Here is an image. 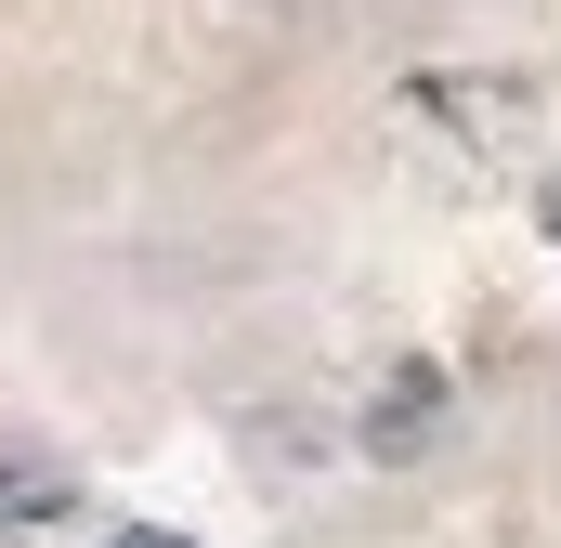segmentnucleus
<instances>
[{"instance_id": "nucleus-2", "label": "nucleus", "mask_w": 561, "mask_h": 548, "mask_svg": "<svg viewBox=\"0 0 561 548\" xmlns=\"http://www.w3.org/2000/svg\"><path fill=\"white\" fill-rule=\"evenodd\" d=\"M549 222H561V196H549Z\"/></svg>"}, {"instance_id": "nucleus-1", "label": "nucleus", "mask_w": 561, "mask_h": 548, "mask_svg": "<svg viewBox=\"0 0 561 548\" xmlns=\"http://www.w3.org/2000/svg\"><path fill=\"white\" fill-rule=\"evenodd\" d=\"M105 548H183V536H157V523H144V536H105Z\"/></svg>"}]
</instances>
